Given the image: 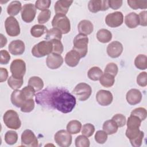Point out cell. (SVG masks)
<instances>
[{"mask_svg": "<svg viewBox=\"0 0 147 147\" xmlns=\"http://www.w3.org/2000/svg\"><path fill=\"white\" fill-rule=\"evenodd\" d=\"M109 8L107 0H91L88 3V9L92 13L105 11Z\"/></svg>", "mask_w": 147, "mask_h": 147, "instance_id": "obj_14", "label": "cell"}, {"mask_svg": "<svg viewBox=\"0 0 147 147\" xmlns=\"http://www.w3.org/2000/svg\"><path fill=\"white\" fill-rule=\"evenodd\" d=\"M123 49V45L120 42L114 41L108 45L107 47V53L110 57L117 58L122 54Z\"/></svg>", "mask_w": 147, "mask_h": 147, "instance_id": "obj_16", "label": "cell"}, {"mask_svg": "<svg viewBox=\"0 0 147 147\" xmlns=\"http://www.w3.org/2000/svg\"><path fill=\"white\" fill-rule=\"evenodd\" d=\"M90 142L88 137L83 136H78L75 139V146L76 147H89Z\"/></svg>", "mask_w": 147, "mask_h": 147, "instance_id": "obj_38", "label": "cell"}, {"mask_svg": "<svg viewBox=\"0 0 147 147\" xmlns=\"http://www.w3.org/2000/svg\"><path fill=\"white\" fill-rule=\"evenodd\" d=\"M53 46L51 41L44 40L36 44L32 49V55L36 57H42L52 53Z\"/></svg>", "mask_w": 147, "mask_h": 147, "instance_id": "obj_3", "label": "cell"}, {"mask_svg": "<svg viewBox=\"0 0 147 147\" xmlns=\"http://www.w3.org/2000/svg\"><path fill=\"white\" fill-rule=\"evenodd\" d=\"M82 129V123L78 120H72L67 125V131L72 134L79 133Z\"/></svg>", "mask_w": 147, "mask_h": 147, "instance_id": "obj_27", "label": "cell"}, {"mask_svg": "<svg viewBox=\"0 0 147 147\" xmlns=\"http://www.w3.org/2000/svg\"><path fill=\"white\" fill-rule=\"evenodd\" d=\"M141 121L137 116L130 115L127 121V128L134 129L139 128L141 125Z\"/></svg>", "mask_w": 147, "mask_h": 147, "instance_id": "obj_36", "label": "cell"}, {"mask_svg": "<svg viewBox=\"0 0 147 147\" xmlns=\"http://www.w3.org/2000/svg\"><path fill=\"white\" fill-rule=\"evenodd\" d=\"M52 25L61 31L62 34H67L71 30V24L69 18L64 14H56L52 21Z\"/></svg>", "mask_w": 147, "mask_h": 147, "instance_id": "obj_4", "label": "cell"}, {"mask_svg": "<svg viewBox=\"0 0 147 147\" xmlns=\"http://www.w3.org/2000/svg\"><path fill=\"white\" fill-rule=\"evenodd\" d=\"M78 30L80 34L84 35H89L94 30V26L92 23L87 20H83L80 21L78 25Z\"/></svg>", "mask_w": 147, "mask_h": 147, "instance_id": "obj_22", "label": "cell"}, {"mask_svg": "<svg viewBox=\"0 0 147 147\" xmlns=\"http://www.w3.org/2000/svg\"><path fill=\"white\" fill-rule=\"evenodd\" d=\"M144 137V133L142 131H141L139 135L134 138L133 140H130L131 145L134 147H140L142 144L143 138Z\"/></svg>", "mask_w": 147, "mask_h": 147, "instance_id": "obj_50", "label": "cell"}, {"mask_svg": "<svg viewBox=\"0 0 147 147\" xmlns=\"http://www.w3.org/2000/svg\"><path fill=\"white\" fill-rule=\"evenodd\" d=\"M18 140V134L14 130L7 131L5 135V141L8 145H14Z\"/></svg>", "mask_w": 147, "mask_h": 147, "instance_id": "obj_35", "label": "cell"}, {"mask_svg": "<svg viewBox=\"0 0 147 147\" xmlns=\"http://www.w3.org/2000/svg\"><path fill=\"white\" fill-rule=\"evenodd\" d=\"M64 61L63 57L59 54L52 53L48 55L46 64L48 68L52 69H57L61 66Z\"/></svg>", "mask_w": 147, "mask_h": 147, "instance_id": "obj_15", "label": "cell"}, {"mask_svg": "<svg viewBox=\"0 0 147 147\" xmlns=\"http://www.w3.org/2000/svg\"><path fill=\"white\" fill-rule=\"evenodd\" d=\"M118 126L113 119L106 121L103 124V130L107 134V135L115 134L118 131Z\"/></svg>", "mask_w": 147, "mask_h": 147, "instance_id": "obj_26", "label": "cell"}, {"mask_svg": "<svg viewBox=\"0 0 147 147\" xmlns=\"http://www.w3.org/2000/svg\"><path fill=\"white\" fill-rule=\"evenodd\" d=\"M105 73H107L115 76L118 71V68L116 64L114 63H110L107 64L105 68Z\"/></svg>", "mask_w": 147, "mask_h": 147, "instance_id": "obj_45", "label": "cell"}, {"mask_svg": "<svg viewBox=\"0 0 147 147\" xmlns=\"http://www.w3.org/2000/svg\"><path fill=\"white\" fill-rule=\"evenodd\" d=\"M5 125L9 129L17 130L21 126V122L18 113L13 110H7L3 116Z\"/></svg>", "mask_w": 147, "mask_h": 147, "instance_id": "obj_5", "label": "cell"}, {"mask_svg": "<svg viewBox=\"0 0 147 147\" xmlns=\"http://www.w3.org/2000/svg\"><path fill=\"white\" fill-rule=\"evenodd\" d=\"M72 2V1L67 0H59L56 1L54 6L55 13L56 14L65 15Z\"/></svg>", "mask_w": 147, "mask_h": 147, "instance_id": "obj_20", "label": "cell"}, {"mask_svg": "<svg viewBox=\"0 0 147 147\" xmlns=\"http://www.w3.org/2000/svg\"><path fill=\"white\" fill-rule=\"evenodd\" d=\"M117 123L118 127H123L126 124V117L122 114H116L113 117L112 119Z\"/></svg>", "mask_w": 147, "mask_h": 147, "instance_id": "obj_48", "label": "cell"}, {"mask_svg": "<svg viewBox=\"0 0 147 147\" xmlns=\"http://www.w3.org/2000/svg\"><path fill=\"white\" fill-rule=\"evenodd\" d=\"M34 108V100L33 99H27L21 107V111L24 113H30Z\"/></svg>", "mask_w": 147, "mask_h": 147, "instance_id": "obj_43", "label": "cell"}, {"mask_svg": "<svg viewBox=\"0 0 147 147\" xmlns=\"http://www.w3.org/2000/svg\"><path fill=\"white\" fill-rule=\"evenodd\" d=\"M5 27L6 32L9 36H17L20 33L19 23L14 17L10 16L7 17L5 21Z\"/></svg>", "mask_w": 147, "mask_h": 147, "instance_id": "obj_8", "label": "cell"}, {"mask_svg": "<svg viewBox=\"0 0 147 147\" xmlns=\"http://www.w3.org/2000/svg\"><path fill=\"white\" fill-rule=\"evenodd\" d=\"M146 14L147 12L146 10L141 11L138 14L139 17V25L142 26H146L147 25V20H146Z\"/></svg>", "mask_w": 147, "mask_h": 147, "instance_id": "obj_54", "label": "cell"}, {"mask_svg": "<svg viewBox=\"0 0 147 147\" xmlns=\"http://www.w3.org/2000/svg\"><path fill=\"white\" fill-rule=\"evenodd\" d=\"M21 145L25 146L36 147L38 146V141L36 135L30 129L25 130L21 137Z\"/></svg>", "mask_w": 147, "mask_h": 147, "instance_id": "obj_10", "label": "cell"}, {"mask_svg": "<svg viewBox=\"0 0 147 147\" xmlns=\"http://www.w3.org/2000/svg\"><path fill=\"white\" fill-rule=\"evenodd\" d=\"M123 22V16L121 11H115L108 14L105 18V22L111 28L121 26Z\"/></svg>", "mask_w": 147, "mask_h": 147, "instance_id": "obj_12", "label": "cell"}, {"mask_svg": "<svg viewBox=\"0 0 147 147\" xmlns=\"http://www.w3.org/2000/svg\"><path fill=\"white\" fill-rule=\"evenodd\" d=\"M10 69L14 78H23L26 72V64L22 59H15L11 62Z\"/></svg>", "mask_w": 147, "mask_h": 147, "instance_id": "obj_7", "label": "cell"}, {"mask_svg": "<svg viewBox=\"0 0 147 147\" xmlns=\"http://www.w3.org/2000/svg\"><path fill=\"white\" fill-rule=\"evenodd\" d=\"M23 78H16L13 76H10L7 80V84L13 90H18L23 84Z\"/></svg>", "mask_w": 147, "mask_h": 147, "instance_id": "obj_34", "label": "cell"}, {"mask_svg": "<svg viewBox=\"0 0 147 147\" xmlns=\"http://www.w3.org/2000/svg\"><path fill=\"white\" fill-rule=\"evenodd\" d=\"M137 83L141 87H145L147 85V73L141 72L137 78Z\"/></svg>", "mask_w": 147, "mask_h": 147, "instance_id": "obj_51", "label": "cell"}, {"mask_svg": "<svg viewBox=\"0 0 147 147\" xmlns=\"http://www.w3.org/2000/svg\"><path fill=\"white\" fill-rule=\"evenodd\" d=\"M35 100L40 106L56 109L62 113H69L75 107V97L67 89L59 87H47L37 93Z\"/></svg>", "mask_w": 147, "mask_h": 147, "instance_id": "obj_1", "label": "cell"}, {"mask_svg": "<svg viewBox=\"0 0 147 147\" xmlns=\"http://www.w3.org/2000/svg\"><path fill=\"white\" fill-rule=\"evenodd\" d=\"M8 49L10 53L13 55H22L25 49L24 42L21 40H16L11 41L9 44Z\"/></svg>", "mask_w": 147, "mask_h": 147, "instance_id": "obj_17", "label": "cell"}, {"mask_svg": "<svg viewBox=\"0 0 147 147\" xmlns=\"http://www.w3.org/2000/svg\"><path fill=\"white\" fill-rule=\"evenodd\" d=\"M50 41L53 46L52 53L61 55L64 50V47L61 42L58 40H52Z\"/></svg>", "mask_w": 147, "mask_h": 147, "instance_id": "obj_42", "label": "cell"}, {"mask_svg": "<svg viewBox=\"0 0 147 147\" xmlns=\"http://www.w3.org/2000/svg\"><path fill=\"white\" fill-rule=\"evenodd\" d=\"M96 38L98 40L102 43H107L112 39V34L107 29H99L96 33Z\"/></svg>", "mask_w": 147, "mask_h": 147, "instance_id": "obj_25", "label": "cell"}, {"mask_svg": "<svg viewBox=\"0 0 147 147\" xmlns=\"http://www.w3.org/2000/svg\"><path fill=\"white\" fill-rule=\"evenodd\" d=\"M51 16V12L49 9H47L40 12L37 17V20L40 24H45L48 22Z\"/></svg>", "mask_w": 147, "mask_h": 147, "instance_id": "obj_39", "label": "cell"}, {"mask_svg": "<svg viewBox=\"0 0 147 147\" xmlns=\"http://www.w3.org/2000/svg\"><path fill=\"white\" fill-rule=\"evenodd\" d=\"M95 140L99 144H103L107 140V134L104 130H98L95 134Z\"/></svg>", "mask_w": 147, "mask_h": 147, "instance_id": "obj_44", "label": "cell"}, {"mask_svg": "<svg viewBox=\"0 0 147 147\" xmlns=\"http://www.w3.org/2000/svg\"><path fill=\"white\" fill-rule=\"evenodd\" d=\"M21 91L26 100L33 99V96L35 95V90L32 87L29 85L28 86H25V87H24Z\"/></svg>", "mask_w": 147, "mask_h": 147, "instance_id": "obj_47", "label": "cell"}, {"mask_svg": "<svg viewBox=\"0 0 147 147\" xmlns=\"http://www.w3.org/2000/svg\"><path fill=\"white\" fill-rule=\"evenodd\" d=\"M11 103L17 107H21L26 100L21 90H15L11 94Z\"/></svg>", "mask_w": 147, "mask_h": 147, "instance_id": "obj_21", "label": "cell"}, {"mask_svg": "<svg viewBox=\"0 0 147 147\" xmlns=\"http://www.w3.org/2000/svg\"><path fill=\"white\" fill-rule=\"evenodd\" d=\"M140 131L141 130H140L139 128H134V129L127 128L126 130V136L129 139V141H130L137 137L139 135Z\"/></svg>", "mask_w": 147, "mask_h": 147, "instance_id": "obj_49", "label": "cell"}, {"mask_svg": "<svg viewBox=\"0 0 147 147\" xmlns=\"http://www.w3.org/2000/svg\"><path fill=\"white\" fill-rule=\"evenodd\" d=\"M1 36V48H3L7 43V38L2 33Z\"/></svg>", "mask_w": 147, "mask_h": 147, "instance_id": "obj_56", "label": "cell"}, {"mask_svg": "<svg viewBox=\"0 0 147 147\" xmlns=\"http://www.w3.org/2000/svg\"><path fill=\"white\" fill-rule=\"evenodd\" d=\"M127 3L129 6L134 10L138 9H146L147 8V1H131L128 0Z\"/></svg>", "mask_w": 147, "mask_h": 147, "instance_id": "obj_37", "label": "cell"}, {"mask_svg": "<svg viewBox=\"0 0 147 147\" xmlns=\"http://www.w3.org/2000/svg\"><path fill=\"white\" fill-rule=\"evenodd\" d=\"M47 27L41 24H37L33 26L30 29V34L31 35L36 38L40 37L44 33H47Z\"/></svg>", "mask_w": 147, "mask_h": 147, "instance_id": "obj_28", "label": "cell"}, {"mask_svg": "<svg viewBox=\"0 0 147 147\" xmlns=\"http://www.w3.org/2000/svg\"><path fill=\"white\" fill-rule=\"evenodd\" d=\"M91 93L92 88L91 86L83 82L78 84L72 90V94H74L77 98L81 101L87 100L91 96Z\"/></svg>", "mask_w": 147, "mask_h": 147, "instance_id": "obj_6", "label": "cell"}, {"mask_svg": "<svg viewBox=\"0 0 147 147\" xmlns=\"http://www.w3.org/2000/svg\"><path fill=\"white\" fill-rule=\"evenodd\" d=\"M80 55L76 51L72 49L68 52L65 56V62L67 65L71 67H76L80 59Z\"/></svg>", "mask_w": 147, "mask_h": 147, "instance_id": "obj_19", "label": "cell"}, {"mask_svg": "<svg viewBox=\"0 0 147 147\" xmlns=\"http://www.w3.org/2000/svg\"><path fill=\"white\" fill-rule=\"evenodd\" d=\"M0 63L1 64H7L10 61V55L6 50H1L0 52Z\"/></svg>", "mask_w": 147, "mask_h": 147, "instance_id": "obj_52", "label": "cell"}, {"mask_svg": "<svg viewBox=\"0 0 147 147\" xmlns=\"http://www.w3.org/2000/svg\"><path fill=\"white\" fill-rule=\"evenodd\" d=\"M95 131V127L91 123H86L84 124L82 129V135L89 137H91Z\"/></svg>", "mask_w": 147, "mask_h": 147, "instance_id": "obj_41", "label": "cell"}, {"mask_svg": "<svg viewBox=\"0 0 147 147\" xmlns=\"http://www.w3.org/2000/svg\"><path fill=\"white\" fill-rule=\"evenodd\" d=\"M88 43V37L82 34H77L74 39L73 49L79 53L81 58L84 57L87 53Z\"/></svg>", "mask_w": 147, "mask_h": 147, "instance_id": "obj_2", "label": "cell"}, {"mask_svg": "<svg viewBox=\"0 0 147 147\" xmlns=\"http://www.w3.org/2000/svg\"><path fill=\"white\" fill-rule=\"evenodd\" d=\"M126 99L129 104L135 105L139 103L142 99V94L138 89L132 88L127 91Z\"/></svg>", "mask_w": 147, "mask_h": 147, "instance_id": "obj_18", "label": "cell"}, {"mask_svg": "<svg viewBox=\"0 0 147 147\" xmlns=\"http://www.w3.org/2000/svg\"><path fill=\"white\" fill-rule=\"evenodd\" d=\"M99 82L102 86L107 88L111 87L114 85L115 82L114 76L107 73L103 74L99 79Z\"/></svg>", "mask_w": 147, "mask_h": 147, "instance_id": "obj_30", "label": "cell"}, {"mask_svg": "<svg viewBox=\"0 0 147 147\" xmlns=\"http://www.w3.org/2000/svg\"><path fill=\"white\" fill-rule=\"evenodd\" d=\"M130 115H135L138 117L141 121H144L147 116V112L144 107H138L134 109L130 113Z\"/></svg>", "mask_w": 147, "mask_h": 147, "instance_id": "obj_40", "label": "cell"}, {"mask_svg": "<svg viewBox=\"0 0 147 147\" xmlns=\"http://www.w3.org/2000/svg\"><path fill=\"white\" fill-rule=\"evenodd\" d=\"M36 9L35 5L33 3L25 4L21 9V16L22 20L27 23L31 22L35 18Z\"/></svg>", "mask_w": 147, "mask_h": 147, "instance_id": "obj_11", "label": "cell"}, {"mask_svg": "<svg viewBox=\"0 0 147 147\" xmlns=\"http://www.w3.org/2000/svg\"><path fill=\"white\" fill-rule=\"evenodd\" d=\"M135 66L139 69L144 70L147 68V57L145 55H138L134 60Z\"/></svg>", "mask_w": 147, "mask_h": 147, "instance_id": "obj_33", "label": "cell"}, {"mask_svg": "<svg viewBox=\"0 0 147 147\" xmlns=\"http://www.w3.org/2000/svg\"><path fill=\"white\" fill-rule=\"evenodd\" d=\"M113 99L112 93L107 90H99L96 94V100L101 106H106L110 105Z\"/></svg>", "mask_w": 147, "mask_h": 147, "instance_id": "obj_13", "label": "cell"}, {"mask_svg": "<svg viewBox=\"0 0 147 147\" xmlns=\"http://www.w3.org/2000/svg\"><path fill=\"white\" fill-rule=\"evenodd\" d=\"M21 3L18 1H13L11 2L7 7V13L11 16L17 15L22 9Z\"/></svg>", "mask_w": 147, "mask_h": 147, "instance_id": "obj_24", "label": "cell"}, {"mask_svg": "<svg viewBox=\"0 0 147 147\" xmlns=\"http://www.w3.org/2000/svg\"><path fill=\"white\" fill-rule=\"evenodd\" d=\"M8 78V72L6 68H0V82H5Z\"/></svg>", "mask_w": 147, "mask_h": 147, "instance_id": "obj_55", "label": "cell"}, {"mask_svg": "<svg viewBox=\"0 0 147 147\" xmlns=\"http://www.w3.org/2000/svg\"><path fill=\"white\" fill-rule=\"evenodd\" d=\"M108 3H109V7L114 10H117L121 7L123 1L121 0H119V1L109 0L108 1Z\"/></svg>", "mask_w": 147, "mask_h": 147, "instance_id": "obj_53", "label": "cell"}, {"mask_svg": "<svg viewBox=\"0 0 147 147\" xmlns=\"http://www.w3.org/2000/svg\"><path fill=\"white\" fill-rule=\"evenodd\" d=\"M28 85L32 87L36 92L40 91L44 87L43 80L38 76H32L28 81Z\"/></svg>", "mask_w": 147, "mask_h": 147, "instance_id": "obj_31", "label": "cell"}, {"mask_svg": "<svg viewBox=\"0 0 147 147\" xmlns=\"http://www.w3.org/2000/svg\"><path fill=\"white\" fill-rule=\"evenodd\" d=\"M50 0H38L35 2V7L39 10H45L48 9L51 5Z\"/></svg>", "mask_w": 147, "mask_h": 147, "instance_id": "obj_46", "label": "cell"}, {"mask_svg": "<svg viewBox=\"0 0 147 147\" xmlns=\"http://www.w3.org/2000/svg\"><path fill=\"white\" fill-rule=\"evenodd\" d=\"M102 75L103 72L102 69L98 67H91L87 72V76L88 78L94 81L99 80Z\"/></svg>", "mask_w": 147, "mask_h": 147, "instance_id": "obj_32", "label": "cell"}, {"mask_svg": "<svg viewBox=\"0 0 147 147\" xmlns=\"http://www.w3.org/2000/svg\"><path fill=\"white\" fill-rule=\"evenodd\" d=\"M72 136L69 133L65 130L57 131L54 136L55 142L61 147H68L72 143Z\"/></svg>", "mask_w": 147, "mask_h": 147, "instance_id": "obj_9", "label": "cell"}, {"mask_svg": "<svg viewBox=\"0 0 147 147\" xmlns=\"http://www.w3.org/2000/svg\"><path fill=\"white\" fill-rule=\"evenodd\" d=\"M125 23L130 29L136 28L140 23L138 15L134 12H131L127 14L125 17Z\"/></svg>", "mask_w": 147, "mask_h": 147, "instance_id": "obj_23", "label": "cell"}, {"mask_svg": "<svg viewBox=\"0 0 147 147\" xmlns=\"http://www.w3.org/2000/svg\"><path fill=\"white\" fill-rule=\"evenodd\" d=\"M62 38V33L57 28H53L48 30L46 33L45 39L47 41L52 40H61Z\"/></svg>", "mask_w": 147, "mask_h": 147, "instance_id": "obj_29", "label": "cell"}]
</instances>
